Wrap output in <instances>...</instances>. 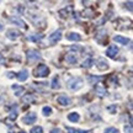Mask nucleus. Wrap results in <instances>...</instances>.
<instances>
[{
  "mask_svg": "<svg viewBox=\"0 0 133 133\" xmlns=\"http://www.w3.org/2000/svg\"><path fill=\"white\" fill-rule=\"evenodd\" d=\"M68 119H69L70 122H78V121L80 119V116L76 114V112H71V114L68 115Z\"/></svg>",
  "mask_w": 133,
  "mask_h": 133,
  "instance_id": "14",
  "label": "nucleus"
},
{
  "mask_svg": "<svg viewBox=\"0 0 133 133\" xmlns=\"http://www.w3.org/2000/svg\"><path fill=\"white\" fill-rule=\"evenodd\" d=\"M3 62H4V57L0 54V63H3Z\"/></svg>",
  "mask_w": 133,
  "mask_h": 133,
  "instance_id": "32",
  "label": "nucleus"
},
{
  "mask_svg": "<svg viewBox=\"0 0 133 133\" xmlns=\"http://www.w3.org/2000/svg\"><path fill=\"white\" fill-rule=\"evenodd\" d=\"M58 102L61 105H63V106H69V105L71 104V100L66 95H61L58 97Z\"/></svg>",
  "mask_w": 133,
  "mask_h": 133,
  "instance_id": "7",
  "label": "nucleus"
},
{
  "mask_svg": "<svg viewBox=\"0 0 133 133\" xmlns=\"http://www.w3.org/2000/svg\"><path fill=\"white\" fill-rule=\"evenodd\" d=\"M115 109H116V106H111V107H110V111H112V112H114V111H115Z\"/></svg>",
  "mask_w": 133,
  "mask_h": 133,
  "instance_id": "31",
  "label": "nucleus"
},
{
  "mask_svg": "<svg viewBox=\"0 0 133 133\" xmlns=\"http://www.w3.org/2000/svg\"><path fill=\"white\" fill-rule=\"evenodd\" d=\"M96 92H97V95H99V96L107 95V91H106V89H105V88H102V86H96Z\"/></svg>",
  "mask_w": 133,
  "mask_h": 133,
  "instance_id": "18",
  "label": "nucleus"
},
{
  "mask_svg": "<svg viewBox=\"0 0 133 133\" xmlns=\"http://www.w3.org/2000/svg\"><path fill=\"white\" fill-rule=\"evenodd\" d=\"M41 53L36 51V49H30L29 52H27V59H29L30 62H35V61H38V59H41Z\"/></svg>",
  "mask_w": 133,
  "mask_h": 133,
  "instance_id": "3",
  "label": "nucleus"
},
{
  "mask_svg": "<svg viewBox=\"0 0 133 133\" xmlns=\"http://www.w3.org/2000/svg\"><path fill=\"white\" fill-rule=\"evenodd\" d=\"M68 133H88V131H81V129L68 128Z\"/></svg>",
  "mask_w": 133,
  "mask_h": 133,
  "instance_id": "22",
  "label": "nucleus"
},
{
  "mask_svg": "<svg viewBox=\"0 0 133 133\" xmlns=\"http://www.w3.org/2000/svg\"><path fill=\"white\" fill-rule=\"evenodd\" d=\"M105 133H118V131L116 128H114V127H110V128H107L105 131Z\"/></svg>",
  "mask_w": 133,
  "mask_h": 133,
  "instance_id": "27",
  "label": "nucleus"
},
{
  "mask_svg": "<svg viewBox=\"0 0 133 133\" xmlns=\"http://www.w3.org/2000/svg\"><path fill=\"white\" fill-rule=\"evenodd\" d=\"M36 119H37V116L35 114H30L27 115V116H25L24 118H22V122H24L25 124H32L36 122Z\"/></svg>",
  "mask_w": 133,
  "mask_h": 133,
  "instance_id": "5",
  "label": "nucleus"
},
{
  "mask_svg": "<svg viewBox=\"0 0 133 133\" xmlns=\"http://www.w3.org/2000/svg\"><path fill=\"white\" fill-rule=\"evenodd\" d=\"M16 116H17V112H16V106H15L14 110L10 112V119H15L16 118Z\"/></svg>",
  "mask_w": 133,
  "mask_h": 133,
  "instance_id": "25",
  "label": "nucleus"
},
{
  "mask_svg": "<svg viewBox=\"0 0 133 133\" xmlns=\"http://www.w3.org/2000/svg\"><path fill=\"white\" fill-rule=\"evenodd\" d=\"M61 38H62V31L59 30V31L53 32L49 36V42L52 43V44H56V43H58V41H61Z\"/></svg>",
  "mask_w": 133,
  "mask_h": 133,
  "instance_id": "4",
  "label": "nucleus"
},
{
  "mask_svg": "<svg viewBox=\"0 0 133 133\" xmlns=\"http://www.w3.org/2000/svg\"><path fill=\"white\" fill-rule=\"evenodd\" d=\"M42 112H43L44 116H49V115L52 114V109H51V107H48V106H46V107H43Z\"/></svg>",
  "mask_w": 133,
  "mask_h": 133,
  "instance_id": "21",
  "label": "nucleus"
},
{
  "mask_svg": "<svg viewBox=\"0 0 133 133\" xmlns=\"http://www.w3.org/2000/svg\"><path fill=\"white\" fill-rule=\"evenodd\" d=\"M27 78H29V71L26 70V69H22V70L17 74V79H19V81L27 80Z\"/></svg>",
  "mask_w": 133,
  "mask_h": 133,
  "instance_id": "11",
  "label": "nucleus"
},
{
  "mask_svg": "<svg viewBox=\"0 0 133 133\" xmlns=\"http://www.w3.org/2000/svg\"><path fill=\"white\" fill-rule=\"evenodd\" d=\"M52 89H59V79H58V76H54V78H53Z\"/></svg>",
  "mask_w": 133,
  "mask_h": 133,
  "instance_id": "20",
  "label": "nucleus"
},
{
  "mask_svg": "<svg viewBox=\"0 0 133 133\" xmlns=\"http://www.w3.org/2000/svg\"><path fill=\"white\" fill-rule=\"evenodd\" d=\"M49 74V68L44 64H41L38 65L36 69H35V76H38V78H46Z\"/></svg>",
  "mask_w": 133,
  "mask_h": 133,
  "instance_id": "2",
  "label": "nucleus"
},
{
  "mask_svg": "<svg viewBox=\"0 0 133 133\" xmlns=\"http://www.w3.org/2000/svg\"><path fill=\"white\" fill-rule=\"evenodd\" d=\"M42 132H43L42 127L37 126V127H33V128L31 129V132H30V133H42Z\"/></svg>",
  "mask_w": 133,
  "mask_h": 133,
  "instance_id": "23",
  "label": "nucleus"
},
{
  "mask_svg": "<svg viewBox=\"0 0 133 133\" xmlns=\"http://www.w3.org/2000/svg\"><path fill=\"white\" fill-rule=\"evenodd\" d=\"M66 38L69 39V41H80L81 39V36L79 33H75V32H70L66 35Z\"/></svg>",
  "mask_w": 133,
  "mask_h": 133,
  "instance_id": "12",
  "label": "nucleus"
},
{
  "mask_svg": "<svg viewBox=\"0 0 133 133\" xmlns=\"http://www.w3.org/2000/svg\"><path fill=\"white\" fill-rule=\"evenodd\" d=\"M117 53H118V47H117V46H110V47L107 48V51H106V54H107L110 58H115L117 56Z\"/></svg>",
  "mask_w": 133,
  "mask_h": 133,
  "instance_id": "6",
  "label": "nucleus"
},
{
  "mask_svg": "<svg viewBox=\"0 0 133 133\" xmlns=\"http://www.w3.org/2000/svg\"><path fill=\"white\" fill-rule=\"evenodd\" d=\"M89 83H90L91 85H95V84H97V81L100 80V76H96V75H90L89 76Z\"/></svg>",
  "mask_w": 133,
  "mask_h": 133,
  "instance_id": "19",
  "label": "nucleus"
},
{
  "mask_svg": "<svg viewBox=\"0 0 133 133\" xmlns=\"http://www.w3.org/2000/svg\"><path fill=\"white\" fill-rule=\"evenodd\" d=\"M97 66H99L100 70H105V69H107V68H109V63H107L106 59L100 58L99 61H97Z\"/></svg>",
  "mask_w": 133,
  "mask_h": 133,
  "instance_id": "9",
  "label": "nucleus"
},
{
  "mask_svg": "<svg viewBox=\"0 0 133 133\" xmlns=\"http://www.w3.org/2000/svg\"><path fill=\"white\" fill-rule=\"evenodd\" d=\"M66 85L71 90H78L83 86V80H81V78H71L70 80L66 81Z\"/></svg>",
  "mask_w": 133,
  "mask_h": 133,
  "instance_id": "1",
  "label": "nucleus"
},
{
  "mask_svg": "<svg viewBox=\"0 0 133 133\" xmlns=\"http://www.w3.org/2000/svg\"><path fill=\"white\" fill-rule=\"evenodd\" d=\"M91 63H92V61H91V58H89V59H86L85 62L83 63V66L84 68H89V66H91Z\"/></svg>",
  "mask_w": 133,
  "mask_h": 133,
  "instance_id": "26",
  "label": "nucleus"
},
{
  "mask_svg": "<svg viewBox=\"0 0 133 133\" xmlns=\"http://www.w3.org/2000/svg\"><path fill=\"white\" fill-rule=\"evenodd\" d=\"M19 133H26V132H22V131H21V132H19Z\"/></svg>",
  "mask_w": 133,
  "mask_h": 133,
  "instance_id": "33",
  "label": "nucleus"
},
{
  "mask_svg": "<svg viewBox=\"0 0 133 133\" xmlns=\"http://www.w3.org/2000/svg\"><path fill=\"white\" fill-rule=\"evenodd\" d=\"M10 21H11V22H14V24H16V25H19L21 29H25V27H26V24H25L20 17H17V16H12V17H10Z\"/></svg>",
  "mask_w": 133,
  "mask_h": 133,
  "instance_id": "8",
  "label": "nucleus"
},
{
  "mask_svg": "<svg viewBox=\"0 0 133 133\" xmlns=\"http://www.w3.org/2000/svg\"><path fill=\"white\" fill-rule=\"evenodd\" d=\"M51 133H61V131H59V129H57V128H54V129H52V131H51Z\"/></svg>",
  "mask_w": 133,
  "mask_h": 133,
  "instance_id": "30",
  "label": "nucleus"
},
{
  "mask_svg": "<svg viewBox=\"0 0 133 133\" xmlns=\"http://www.w3.org/2000/svg\"><path fill=\"white\" fill-rule=\"evenodd\" d=\"M41 38H42L41 35H30V36H27V41H30V42H37Z\"/></svg>",
  "mask_w": 133,
  "mask_h": 133,
  "instance_id": "16",
  "label": "nucleus"
},
{
  "mask_svg": "<svg viewBox=\"0 0 133 133\" xmlns=\"http://www.w3.org/2000/svg\"><path fill=\"white\" fill-rule=\"evenodd\" d=\"M12 89H15L16 90V95L19 96V94H21L22 91H24V88H21V86H19L17 88V85H12Z\"/></svg>",
  "mask_w": 133,
  "mask_h": 133,
  "instance_id": "24",
  "label": "nucleus"
},
{
  "mask_svg": "<svg viewBox=\"0 0 133 133\" xmlns=\"http://www.w3.org/2000/svg\"><path fill=\"white\" fill-rule=\"evenodd\" d=\"M65 61L68 63H70V64H75V63L78 62V56H76V54H73V53H69V54H66Z\"/></svg>",
  "mask_w": 133,
  "mask_h": 133,
  "instance_id": "10",
  "label": "nucleus"
},
{
  "mask_svg": "<svg viewBox=\"0 0 133 133\" xmlns=\"http://www.w3.org/2000/svg\"><path fill=\"white\" fill-rule=\"evenodd\" d=\"M8 37L10 39H17L20 37V33L19 31H14V30H10L9 32H8Z\"/></svg>",
  "mask_w": 133,
  "mask_h": 133,
  "instance_id": "15",
  "label": "nucleus"
},
{
  "mask_svg": "<svg viewBox=\"0 0 133 133\" xmlns=\"http://www.w3.org/2000/svg\"><path fill=\"white\" fill-rule=\"evenodd\" d=\"M22 101L26 102V104H27V102H29V104H32L33 101H35V96L31 95V94H27V95H25L24 97H22Z\"/></svg>",
  "mask_w": 133,
  "mask_h": 133,
  "instance_id": "17",
  "label": "nucleus"
},
{
  "mask_svg": "<svg viewBox=\"0 0 133 133\" xmlns=\"http://www.w3.org/2000/svg\"><path fill=\"white\" fill-rule=\"evenodd\" d=\"M124 132L126 133H132V124H128L124 127Z\"/></svg>",
  "mask_w": 133,
  "mask_h": 133,
  "instance_id": "28",
  "label": "nucleus"
},
{
  "mask_svg": "<svg viewBox=\"0 0 133 133\" xmlns=\"http://www.w3.org/2000/svg\"><path fill=\"white\" fill-rule=\"evenodd\" d=\"M114 41L121 43V44H127V43H129V39H128V38L123 37V36H115V37H114Z\"/></svg>",
  "mask_w": 133,
  "mask_h": 133,
  "instance_id": "13",
  "label": "nucleus"
},
{
  "mask_svg": "<svg viewBox=\"0 0 133 133\" xmlns=\"http://www.w3.org/2000/svg\"><path fill=\"white\" fill-rule=\"evenodd\" d=\"M70 49L71 51H81V47L80 46H71Z\"/></svg>",
  "mask_w": 133,
  "mask_h": 133,
  "instance_id": "29",
  "label": "nucleus"
}]
</instances>
